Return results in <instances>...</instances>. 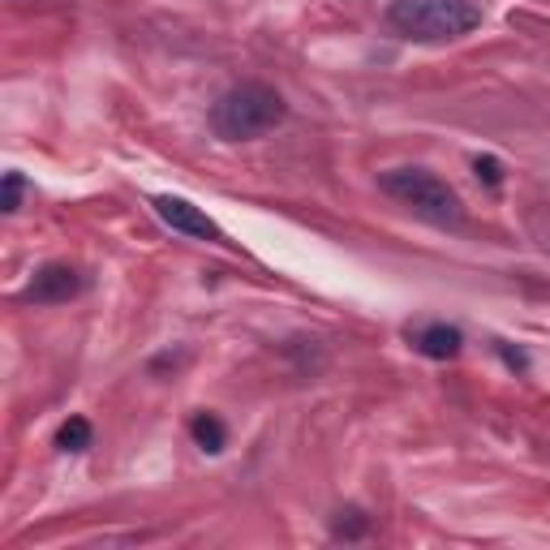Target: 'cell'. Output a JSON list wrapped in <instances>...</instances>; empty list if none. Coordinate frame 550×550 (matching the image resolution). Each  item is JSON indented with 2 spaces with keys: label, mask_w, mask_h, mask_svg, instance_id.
<instances>
[{
  "label": "cell",
  "mask_w": 550,
  "mask_h": 550,
  "mask_svg": "<svg viewBox=\"0 0 550 550\" xmlns=\"http://www.w3.org/2000/svg\"><path fill=\"white\" fill-rule=\"evenodd\" d=\"M155 216L164 219L172 233H181V237H198V241H216L219 237L216 219L207 216V211H198V207L185 202V198H172V193L155 198Z\"/></svg>",
  "instance_id": "obj_5"
},
{
  "label": "cell",
  "mask_w": 550,
  "mask_h": 550,
  "mask_svg": "<svg viewBox=\"0 0 550 550\" xmlns=\"http://www.w3.org/2000/svg\"><path fill=\"white\" fill-rule=\"evenodd\" d=\"M370 533V516L361 512V507H340L332 521V538H344V542H357Z\"/></svg>",
  "instance_id": "obj_9"
},
{
  "label": "cell",
  "mask_w": 550,
  "mask_h": 550,
  "mask_svg": "<svg viewBox=\"0 0 550 550\" xmlns=\"http://www.w3.org/2000/svg\"><path fill=\"white\" fill-rule=\"evenodd\" d=\"M288 117V103L275 86L267 82H241L228 86L211 108V129L224 143H250V138H263L267 129H275Z\"/></svg>",
  "instance_id": "obj_1"
},
{
  "label": "cell",
  "mask_w": 550,
  "mask_h": 550,
  "mask_svg": "<svg viewBox=\"0 0 550 550\" xmlns=\"http://www.w3.org/2000/svg\"><path fill=\"white\" fill-rule=\"evenodd\" d=\"M379 190L391 193L400 207H408L413 216L431 219V224H460L464 219L456 190L426 168H387V172H379Z\"/></svg>",
  "instance_id": "obj_3"
},
{
  "label": "cell",
  "mask_w": 550,
  "mask_h": 550,
  "mask_svg": "<svg viewBox=\"0 0 550 550\" xmlns=\"http://www.w3.org/2000/svg\"><path fill=\"white\" fill-rule=\"evenodd\" d=\"M22 207V172H4V193H0V211L13 216Z\"/></svg>",
  "instance_id": "obj_10"
},
{
  "label": "cell",
  "mask_w": 550,
  "mask_h": 550,
  "mask_svg": "<svg viewBox=\"0 0 550 550\" xmlns=\"http://www.w3.org/2000/svg\"><path fill=\"white\" fill-rule=\"evenodd\" d=\"M387 22L413 44H447L481 26L478 0H396Z\"/></svg>",
  "instance_id": "obj_2"
},
{
  "label": "cell",
  "mask_w": 550,
  "mask_h": 550,
  "mask_svg": "<svg viewBox=\"0 0 550 550\" xmlns=\"http://www.w3.org/2000/svg\"><path fill=\"white\" fill-rule=\"evenodd\" d=\"M91 439H95L91 422H86V417H70V422L56 431V447H61V452H73V456H78V452H86V447H91Z\"/></svg>",
  "instance_id": "obj_8"
},
{
  "label": "cell",
  "mask_w": 550,
  "mask_h": 550,
  "mask_svg": "<svg viewBox=\"0 0 550 550\" xmlns=\"http://www.w3.org/2000/svg\"><path fill=\"white\" fill-rule=\"evenodd\" d=\"M460 332L456 327H447V323H431L426 332L417 335V349L426 353V357H434V361H447V357H456L460 353Z\"/></svg>",
  "instance_id": "obj_6"
},
{
  "label": "cell",
  "mask_w": 550,
  "mask_h": 550,
  "mask_svg": "<svg viewBox=\"0 0 550 550\" xmlns=\"http://www.w3.org/2000/svg\"><path fill=\"white\" fill-rule=\"evenodd\" d=\"M473 172H478V181H486V185H503V164L495 155H478V160H473Z\"/></svg>",
  "instance_id": "obj_11"
},
{
  "label": "cell",
  "mask_w": 550,
  "mask_h": 550,
  "mask_svg": "<svg viewBox=\"0 0 550 550\" xmlns=\"http://www.w3.org/2000/svg\"><path fill=\"white\" fill-rule=\"evenodd\" d=\"M78 292H82V275L70 263H48V267H39L35 280L26 284V301H35V306H61V301H70Z\"/></svg>",
  "instance_id": "obj_4"
},
{
  "label": "cell",
  "mask_w": 550,
  "mask_h": 550,
  "mask_svg": "<svg viewBox=\"0 0 550 550\" xmlns=\"http://www.w3.org/2000/svg\"><path fill=\"white\" fill-rule=\"evenodd\" d=\"M190 434H193V443L211 456H219L224 447H228V431H224V422H219L216 413H198V417L190 422Z\"/></svg>",
  "instance_id": "obj_7"
}]
</instances>
